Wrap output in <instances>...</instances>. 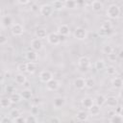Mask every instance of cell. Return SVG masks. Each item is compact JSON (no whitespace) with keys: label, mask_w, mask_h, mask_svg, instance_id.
Returning a JSON list of instances; mask_svg holds the SVG:
<instances>
[{"label":"cell","mask_w":123,"mask_h":123,"mask_svg":"<svg viewBox=\"0 0 123 123\" xmlns=\"http://www.w3.org/2000/svg\"><path fill=\"white\" fill-rule=\"evenodd\" d=\"M11 32L13 36L15 37H19L21 35H23L24 33V28L21 24L19 23H13L12 26H11Z\"/></svg>","instance_id":"3957f363"},{"label":"cell","mask_w":123,"mask_h":123,"mask_svg":"<svg viewBox=\"0 0 123 123\" xmlns=\"http://www.w3.org/2000/svg\"><path fill=\"white\" fill-rule=\"evenodd\" d=\"M74 37L78 40H84L87 37V31L83 27H77L74 31Z\"/></svg>","instance_id":"7a4b0ae2"},{"label":"cell","mask_w":123,"mask_h":123,"mask_svg":"<svg viewBox=\"0 0 123 123\" xmlns=\"http://www.w3.org/2000/svg\"><path fill=\"white\" fill-rule=\"evenodd\" d=\"M42 47H43V43H42L41 39H38L36 37V38H33L31 40V48L33 51L38 52L42 49Z\"/></svg>","instance_id":"9c48e42d"},{"label":"cell","mask_w":123,"mask_h":123,"mask_svg":"<svg viewBox=\"0 0 123 123\" xmlns=\"http://www.w3.org/2000/svg\"><path fill=\"white\" fill-rule=\"evenodd\" d=\"M20 96L21 98H23L24 100H30L33 97V92L31 89L29 88H25L20 92Z\"/></svg>","instance_id":"cb8c5ba5"},{"label":"cell","mask_w":123,"mask_h":123,"mask_svg":"<svg viewBox=\"0 0 123 123\" xmlns=\"http://www.w3.org/2000/svg\"><path fill=\"white\" fill-rule=\"evenodd\" d=\"M100 112H101V108L98 107V106L95 105V104H94L91 108L88 109V113H89L90 115H92V116H97V115L100 114Z\"/></svg>","instance_id":"d4e9b609"},{"label":"cell","mask_w":123,"mask_h":123,"mask_svg":"<svg viewBox=\"0 0 123 123\" xmlns=\"http://www.w3.org/2000/svg\"><path fill=\"white\" fill-rule=\"evenodd\" d=\"M106 73L109 75V76H115L116 74V68L114 66H108L107 69H106Z\"/></svg>","instance_id":"e575fe53"},{"label":"cell","mask_w":123,"mask_h":123,"mask_svg":"<svg viewBox=\"0 0 123 123\" xmlns=\"http://www.w3.org/2000/svg\"><path fill=\"white\" fill-rule=\"evenodd\" d=\"M110 32H111V31H106V30H103V29H101V28H100V30H99V32H98V34H99L100 36H107Z\"/></svg>","instance_id":"7dc6e473"},{"label":"cell","mask_w":123,"mask_h":123,"mask_svg":"<svg viewBox=\"0 0 123 123\" xmlns=\"http://www.w3.org/2000/svg\"><path fill=\"white\" fill-rule=\"evenodd\" d=\"M26 81H27V79H26L25 75L22 74V73H17V74L14 76V82H15L17 85L22 86V85H24V84L26 83Z\"/></svg>","instance_id":"d6986e66"},{"label":"cell","mask_w":123,"mask_h":123,"mask_svg":"<svg viewBox=\"0 0 123 123\" xmlns=\"http://www.w3.org/2000/svg\"><path fill=\"white\" fill-rule=\"evenodd\" d=\"M110 123H123L122 115H118V114L114 113L113 115L111 116V118H110Z\"/></svg>","instance_id":"4dcf8cb0"},{"label":"cell","mask_w":123,"mask_h":123,"mask_svg":"<svg viewBox=\"0 0 123 123\" xmlns=\"http://www.w3.org/2000/svg\"><path fill=\"white\" fill-rule=\"evenodd\" d=\"M115 113L118 115H122V106L121 105H117L115 107Z\"/></svg>","instance_id":"f6af8a7d"},{"label":"cell","mask_w":123,"mask_h":123,"mask_svg":"<svg viewBox=\"0 0 123 123\" xmlns=\"http://www.w3.org/2000/svg\"><path fill=\"white\" fill-rule=\"evenodd\" d=\"M76 119L80 122H84V121H86L88 119V113L85 111H79L77 113H76Z\"/></svg>","instance_id":"5bb4252c"},{"label":"cell","mask_w":123,"mask_h":123,"mask_svg":"<svg viewBox=\"0 0 123 123\" xmlns=\"http://www.w3.org/2000/svg\"><path fill=\"white\" fill-rule=\"evenodd\" d=\"M82 105H83L84 108L88 110L89 108H91L94 105V100L92 98H90V97H86V98H84L82 100Z\"/></svg>","instance_id":"ffe728a7"},{"label":"cell","mask_w":123,"mask_h":123,"mask_svg":"<svg viewBox=\"0 0 123 123\" xmlns=\"http://www.w3.org/2000/svg\"><path fill=\"white\" fill-rule=\"evenodd\" d=\"M50 5L53 8V10H57V11H60V10H62V9L64 8L63 1H60V0H55V1L51 2Z\"/></svg>","instance_id":"44dd1931"},{"label":"cell","mask_w":123,"mask_h":123,"mask_svg":"<svg viewBox=\"0 0 123 123\" xmlns=\"http://www.w3.org/2000/svg\"><path fill=\"white\" fill-rule=\"evenodd\" d=\"M37 113H38V107L37 106H33L32 109H31V114L36 116Z\"/></svg>","instance_id":"7bdbcfd3"},{"label":"cell","mask_w":123,"mask_h":123,"mask_svg":"<svg viewBox=\"0 0 123 123\" xmlns=\"http://www.w3.org/2000/svg\"><path fill=\"white\" fill-rule=\"evenodd\" d=\"M93 100H94V104L101 108L105 104V102H106V96H104L103 94H99Z\"/></svg>","instance_id":"603a6c76"},{"label":"cell","mask_w":123,"mask_h":123,"mask_svg":"<svg viewBox=\"0 0 123 123\" xmlns=\"http://www.w3.org/2000/svg\"><path fill=\"white\" fill-rule=\"evenodd\" d=\"M107 57H108V60L110 61V62H115V60L117 59V54H115V53H111V54H109V55H107Z\"/></svg>","instance_id":"f35d334b"},{"label":"cell","mask_w":123,"mask_h":123,"mask_svg":"<svg viewBox=\"0 0 123 123\" xmlns=\"http://www.w3.org/2000/svg\"><path fill=\"white\" fill-rule=\"evenodd\" d=\"M74 86L79 89V90H82L85 88V78L83 77H78L74 80Z\"/></svg>","instance_id":"4fadbf2b"},{"label":"cell","mask_w":123,"mask_h":123,"mask_svg":"<svg viewBox=\"0 0 123 123\" xmlns=\"http://www.w3.org/2000/svg\"><path fill=\"white\" fill-rule=\"evenodd\" d=\"M46 38H47V41L52 45H58L61 42V36H59L57 33H54V32L48 34Z\"/></svg>","instance_id":"277c9868"},{"label":"cell","mask_w":123,"mask_h":123,"mask_svg":"<svg viewBox=\"0 0 123 123\" xmlns=\"http://www.w3.org/2000/svg\"><path fill=\"white\" fill-rule=\"evenodd\" d=\"M95 86V81L92 77H86L85 78V87L86 88H92Z\"/></svg>","instance_id":"f546056e"},{"label":"cell","mask_w":123,"mask_h":123,"mask_svg":"<svg viewBox=\"0 0 123 123\" xmlns=\"http://www.w3.org/2000/svg\"><path fill=\"white\" fill-rule=\"evenodd\" d=\"M53 12L54 10L50 4H43L39 7V12L43 16H50L53 13Z\"/></svg>","instance_id":"5b68a950"},{"label":"cell","mask_w":123,"mask_h":123,"mask_svg":"<svg viewBox=\"0 0 123 123\" xmlns=\"http://www.w3.org/2000/svg\"><path fill=\"white\" fill-rule=\"evenodd\" d=\"M64 3V8H67V9H70V10H74V9H77L78 7V3L74 0H67V1H63Z\"/></svg>","instance_id":"4316f807"},{"label":"cell","mask_w":123,"mask_h":123,"mask_svg":"<svg viewBox=\"0 0 123 123\" xmlns=\"http://www.w3.org/2000/svg\"><path fill=\"white\" fill-rule=\"evenodd\" d=\"M25 58H26V60H27L28 62H37V60H38V54H37V52H35V51H33V50H29V51L26 52Z\"/></svg>","instance_id":"30bf717a"},{"label":"cell","mask_w":123,"mask_h":123,"mask_svg":"<svg viewBox=\"0 0 123 123\" xmlns=\"http://www.w3.org/2000/svg\"><path fill=\"white\" fill-rule=\"evenodd\" d=\"M0 123H13V121L12 120L11 117H9V116H4V117L1 118Z\"/></svg>","instance_id":"60d3db41"},{"label":"cell","mask_w":123,"mask_h":123,"mask_svg":"<svg viewBox=\"0 0 123 123\" xmlns=\"http://www.w3.org/2000/svg\"><path fill=\"white\" fill-rule=\"evenodd\" d=\"M3 81H4V74L0 73V84L3 83Z\"/></svg>","instance_id":"816d5d0a"},{"label":"cell","mask_w":123,"mask_h":123,"mask_svg":"<svg viewBox=\"0 0 123 123\" xmlns=\"http://www.w3.org/2000/svg\"><path fill=\"white\" fill-rule=\"evenodd\" d=\"M102 52L104 54H106V55H109V54L113 52V48H112V46H111L109 44L108 45H104L103 48H102Z\"/></svg>","instance_id":"836d02e7"},{"label":"cell","mask_w":123,"mask_h":123,"mask_svg":"<svg viewBox=\"0 0 123 123\" xmlns=\"http://www.w3.org/2000/svg\"><path fill=\"white\" fill-rule=\"evenodd\" d=\"M8 41V37L6 36H3V35H0V45H4L6 44Z\"/></svg>","instance_id":"ee69618b"},{"label":"cell","mask_w":123,"mask_h":123,"mask_svg":"<svg viewBox=\"0 0 123 123\" xmlns=\"http://www.w3.org/2000/svg\"><path fill=\"white\" fill-rule=\"evenodd\" d=\"M111 84H112V86H113L115 88L120 89V88L122 87L123 81H122V79H121L120 77H114V78L112 79V81H111Z\"/></svg>","instance_id":"f1b7e54d"},{"label":"cell","mask_w":123,"mask_h":123,"mask_svg":"<svg viewBox=\"0 0 123 123\" xmlns=\"http://www.w3.org/2000/svg\"><path fill=\"white\" fill-rule=\"evenodd\" d=\"M10 101L12 104H17L21 101V96H20V93H16V92H13L12 94L10 95L9 97Z\"/></svg>","instance_id":"484cf974"},{"label":"cell","mask_w":123,"mask_h":123,"mask_svg":"<svg viewBox=\"0 0 123 123\" xmlns=\"http://www.w3.org/2000/svg\"><path fill=\"white\" fill-rule=\"evenodd\" d=\"M49 123H61V120H60L59 117L54 116V117H51V118H50Z\"/></svg>","instance_id":"bcb514c9"},{"label":"cell","mask_w":123,"mask_h":123,"mask_svg":"<svg viewBox=\"0 0 123 123\" xmlns=\"http://www.w3.org/2000/svg\"><path fill=\"white\" fill-rule=\"evenodd\" d=\"M46 87H47V89L50 90V91H56V90H58L59 87H60V83H59L57 80L52 79L51 81H49V82L46 84Z\"/></svg>","instance_id":"8fae6325"},{"label":"cell","mask_w":123,"mask_h":123,"mask_svg":"<svg viewBox=\"0 0 123 123\" xmlns=\"http://www.w3.org/2000/svg\"><path fill=\"white\" fill-rule=\"evenodd\" d=\"M112 28V25H111V21H104L101 25V29L103 30H106V31H111Z\"/></svg>","instance_id":"d6a6232c"},{"label":"cell","mask_w":123,"mask_h":123,"mask_svg":"<svg viewBox=\"0 0 123 123\" xmlns=\"http://www.w3.org/2000/svg\"><path fill=\"white\" fill-rule=\"evenodd\" d=\"M64 104H65V100L63 97H56L53 100V105L56 109H60L62 107H63Z\"/></svg>","instance_id":"2e32d148"},{"label":"cell","mask_w":123,"mask_h":123,"mask_svg":"<svg viewBox=\"0 0 123 123\" xmlns=\"http://www.w3.org/2000/svg\"><path fill=\"white\" fill-rule=\"evenodd\" d=\"M17 3L20 5H28L30 4V1L29 0H17Z\"/></svg>","instance_id":"c3c4849f"},{"label":"cell","mask_w":123,"mask_h":123,"mask_svg":"<svg viewBox=\"0 0 123 123\" xmlns=\"http://www.w3.org/2000/svg\"><path fill=\"white\" fill-rule=\"evenodd\" d=\"M120 12H121L120 8H119V6L116 5V4H111V5L108 7L107 12H106L107 16L110 17V18H111V19H115V18L119 17Z\"/></svg>","instance_id":"6da1fadb"},{"label":"cell","mask_w":123,"mask_h":123,"mask_svg":"<svg viewBox=\"0 0 123 123\" xmlns=\"http://www.w3.org/2000/svg\"><path fill=\"white\" fill-rule=\"evenodd\" d=\"M78 65L81 68H83L84 70H86L90 66V60H89V58L86 57V56L80 57L79 60H78Z\"/></svg>","instance_id":"52a82bcc"},{"label":"cell","mask_w":123,"mask_h":123,"mask_svg":"<svg viewBox=\"0 0 123 123\" xmlns=\"http://www.w3.org/2000/svg\"><path fill=\"white\" fill-rule=\"evenodd\" d=\"M1 23L4 27H11L12 25V18L11 15H4L1 18Z\"/></svg>","instance_id":"ac0fdd59"},{"label":"cell","mask_w":123,"mask_h":123,"mask_svg":"<svg viewBox=\"0 0 123 123\" xmlns=\"http://www.w3.org/2000/svg\"><path fill=\"white\" fill-rule=\"evenodd\" d=\"M105 67H106V64H105V62H104L103 60H98V61L95 62V68H96L98 71L103 70Z\"/></svg>","instance_id":"1f68e13d"},{"label":"cell","mask_w":123,"mask_h":123,"mask_svg":"<svg viewBox=\"0 0 123 123\" xmlns=\"http://www.w3.org/2000/svg\"><path fill=\"white\" fill-rule=\"evenodd\" d=\"M11 105H12V103H11L9 97H3L0 99V107L2 109H8L11 107Z\"/></svg>","instance_id":"83f0119b"},{"label":"cell","mask_w":123,"mask_h":123,"mask_svg":"<svg viewBox=\"0 0 123 123\" xmlns=\"http://www.w3.org/2000/svg\"><path fill=\"white\" fill-rule=\"evenodd\" d=\"M20 115H21V113H20L18 109H12L10 111V117H12V119H14V118H16V117H18Z\"/></svg>","instance_id":"d590c367"},{"label":"cell","mask_w":123,"mask_h":123,"mask_svg":"<svg viewBox=\"0 0 123 123\" xmlns=\"http://www.w3.org/2000/svg\"><path fill=\"white\" fill-rule=\"evenodd\" d=\"M118 58H119V59H122V58H123V51H122V50L119 51V53H118Z\"/></svg>","instance_id":"f907efd6"},{"label":"cell","mask_w":123,"mask_h":123,"mask_svg":"<svg viewBox=\"0 0 123 123\" xmlns=\"http://www.w3.org/2000/svg\"><path fill=\"white\" fill-rule=\"evenodd\" d=\"M35 35H36V37L38 38V39H42V38H46L47 37V32L44 28H38L36 30L35 32Z\"/></svg>","instance_id":"9a60e30c"},{"label":"cell","mask_w":123,"mask_h":123,"mask_svg":"<svg viewBox=\"0 0 123 123\" xmlns=\"http://www.w3.org/2000/svg\"><path fill=\"white\" fill-rule=\"evenodd\" d=\"M12 121H13V123H25V117L20 115V116L14 118Z\"/></svg>","instance_id":"b9f144b4"},{"label":"cell","mask_w":123,"mask_h":123,"mask_svg":"<svg viewBox=\"0 0 123 123\" xmlns=\"http://www.w3.org/2000/svg\"><path fill=\"white\" fill-rule=\"evenodd\" d=\"M17 70H18L19 73H22V74H23V72H26V62L19 63L17 65Z\"/></svg>","instance_id":"74e56055"},{"label":"cell","mask_w":123,"mask_h":123,"mask_svg":"<svg viewBox=\"0 0 123 123\" xmlns=\"http://www.w3.org/2000/svg\"><path fill=\"white\" fill-rule=\"evenodd\" d=\"M90 4H91V8H92V10L94 12H101L103 10V8H104L103 3L100 2V1H98V0H94Z\"/></svg>","instance_id":"e0dca14e"},{"label":"cell","mask_w":123,"mask_h":123,"mask_svg":"<svg viewBox=\"0 0 123 123\" xmlns=\"http://www.w3.org/2000/svg\"><path fill=\"white\" fill-rule=\"evenodd\" d=\"M37 70V63L36 62H26V72H28L29 74H34Z\"/></svg>","instance_id":"7402d4cb"},{"label":"cell","mask_w":123,"mask_h":123,"mask_svg":"<svg viewBox=\"0 0 123 123\" xmlns=\"http://www.w3.org/2000/svg\"><path fill=\"white\" fill-rule=\"evenodd\" d=\"M105 104H107V106L110 108H115L118 105V100L114 96H108V97H106Z\"/></svg>","instance_id":"7c38bea8"},{"label":"cell","mask_w":123,"mask_h":123,"mask_svg":"<svg viewBox=\"0 0 123 123\" xmlns=\"http://www.w3.org/2000/svg\"><path fill=\"white\" fill-rule=\"evenodd\" d=\"M5 91H6L7 93L12 94V93L14 92V86H13L12 85H8V86H6V87H5Z\"/></svg>","instance_id":"ab89813d"},{"label":"cell","mask_w":123,"mask_h":123,"mask_svg":"<svg viewBox=\"0 0 123 123\" xmlns=\"http://www.w3.org/2000/svg\"><path fill=\"white\" fill-rule=\"evenodd\" d=\"M53 79V74L52 72H50L49 70H43L39 73V81L41 83L47 84L49 81H51Z\"/></svg>","instance_id":"8992f818"},{"label":"cell","mask_w":123,"mask_h":123,"mask_svg":"<svg viewBox=\"0 0 123 123\" xmlns=\"http://www.w3.org/2000/svg\"><path fill=\"white\" fill-rule=\"evenodd\" d=\"M25 123H37V119L35 115H28L27 117H25Z\"/></svg>","instance_id":"8d00e7d4"},{"label":"cell","mask_w":123,"mask_h":123,"mask_svg":"<svg viewBox=\"0 0 123 123\" xmlns=\"http://www.w3.org/2000/svg\"><path fill=\"white\" fill-rule=\"evenodd\" d=\"M31 11H33V12H37V11H38V5L37 4H33L32 6H31Z\"/></svg>","instance_id":"681fc988"},{"label":"cell","mask_w":123,"mask_h":123,"mask_svg":"<svg viewBox=\"0 0 123 123\" xmlns=\"http://www.w3.org/2000/svg\"><path fill=\"white\" fill-rule=\"evenodd\" d=\"M57 34L61 37H67L70 34V28L67 24H62L58 27Z\"/></svg>","instance_id":"ba28073f"}]
</instances>
